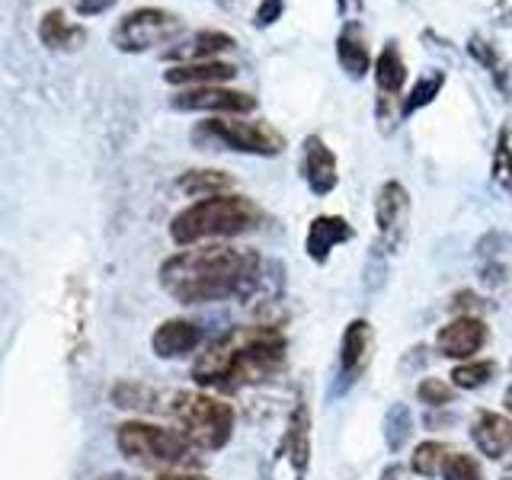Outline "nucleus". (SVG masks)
Returning a JSON list of instances; mask_svg holds the SVG:
<instances>
[{
    "instance_id": "1",
    "label": "nucleus",
    "mask_w": 512,
    "mask_h": 480,
    "mask_svg": "<svg viewBox=\"0 0 512 480\" xmlns=\"http://www.w3.org/2000/svg\"><path fill=\"white\" fill-rule=\"evenodd\" d=\"M160 288L192 308V304H215L231 298H253L263 292L266 260L253 247H240L231 240L183 247L167 256L157 269Z\"/></svg>"
},
{
    "instance_id": "2",
    "label": "nucleus",
    "mask_w": 512,
    "mask_h": 480,
    "mask_svg": "<svg viewBox=\"0 0 512 480\" xmlns=\"http://www.w3.org/2000/svg\"><path fill=\"white\" fill-rule=\"evenodd\" d=\"M288 362V336L279 324L231 327L192 362V381L212 394H237L276 378Z\"/></svg>"
},
{
    "instance_id": "3",
    "label": "nucleus",
    "mask_w": 512,
    "mask_h": 480,
    "mask_svg": "<svg viewBox=\"0 0 512 480\" xmlns=\"http://www.w3.org/2000/svg\"><path fill=\"white\" fill-rule=\"evenodd\" d=\"M263 208L250 196L240 192H221V196L196 199L176 212L170 221V240L176 247H196L215 244V240H234L240 234H250L263 224Z\"/></svg>"
},
{
    "instance_id": "4",
    "label": "nucleus",
    "mask_w": 512,
    "mask_h": 480,
    "mask_svg": "<svg viewBox=\"0 0 512 480\" xmlns=\"http://www.w3.org/2000/svg\"><path fill=\"white\" fill-rule=\"evenodd\" d=\"M164 410L170 413L173 426L189 439V445L199 455L221 452L234 436L237 413L224 397L192 388V391H173L164 397Z\"/></svg>"
},
{
    "instance_id": "5",
    "label": "nucleus",
    "mask_w": 512,
    "mask_h": 480,
    "mask_svg": "<svg viewBox=\"0 0 512 480\" xmlns=\"http://www.w3.org/2000/svg\"><path fill=\"white\" fill-rule=\"evenodd\" d=\"M116 445L132 464H138V468H151L157 474L192 471L199 464V452L189 445V439L176 426L128 420L116 429Z\"/></svg>"
},
{
    "instance_id": "6",
    "label": "nucleus",
    "mask_w": 512,
    "mask_h": 480,
    "mask_svg": "<svg viewBox=\"0 0 512 480\" xmlns=\"http://www.w3.org/2000/svg\"><path fill=\"white\" fill-rule=\"evenodd\" d=\"M192 141L199 144H218L224 151L253 154V157H279L288 141L276 125L266 119H247V116H208L192 128Z\"/></svg>"
},
{
    "instance_id": "7",
    "label": "nucleus",
    "mask_w": 512,
    "mask_h": 480,
    "mask_svg": "<svg viewBox=\"0 0 512 480\" xmlns=\"http://www.w3.org/2000/svg\"><path fill=\"white\" fill-rule=\"evenodd\" d=\"M183 16L164 7H135L112 29V45L125 55L151 52L157 45H170L183 36Z\"/></svg>"
},
{
    "instance_id": "8",
    "label": "nucleus",
    "mask_w": 512,
    "mask_h": 480,
    "mask_svg": "<svg viewBox=\"0 0 512 480\" xmlns=\"http://www.w3.org/2000/svg\"><path fill=\"white\" fill-rule=\"evenodd\" d=\"M372 74H375V119L381 135H391L397 122L404 119L400 116V106H404L407 96V61L394 39L381 45Z\"/></svg>"
},
{
    "instance_id": "9",
    "label": "nucleus",
    "mask_w": 512,
    "mask_h": 480,
    "mask_svg": "<svg viewBox=\"0 0 512 480\" xmlns=\"http://www.w3.org/2000/svg\"><path fill=\"white\" fill-rule=\"evenodd\" d=\"M410 192L400 180H384L375 192V224H378V250L384 256H394L404 250L410 234Z\"/></svg>"
},
{
    "instance_id": "10",
    "label": "nucleus",
    "mask_w": 512,
    "mask_h": 480,
    "mask_svg": "<svg viewBox=\"0 0 512 480\" xmlns=\"http://www.w3.org/2000/svg\"><path fill=\"white\" fill-rule=\"evenodd\" d=\"M170 106L180 112H208V116H250L260 103L247 90H231L224 84H215V87L176 90L170 96Z\"/></svg>"
},
{
    "instance_id": "11",
    "label": "nucleus",
    "mask_w": 512,
    "mask_h": 480,
    "mask_svg": "<svg viewBox=\"0 0 512 480\" xmlns=\"http://www.w3.org/2000/svg\"><path fill=\"white\" fill-rule=\"evenodd\" d=\"M375 359V330L365 317L349 320L340 340V372H336V391H349L356 384L368 365Z\"/></svg>"
},
{
    "instance_id": "12",
    "label": "nucleus",
    "mask_w": 512,
    "mask_h": 480,
    "mask_svg": "<svg viewBox=\"0 0 512 480\" xmlns=\"http://www.w3.org/2000/svg\"><path fill=\"white\" fill-rule=\"evenodd\" d=\"M487 343H490L487 320L474 314H458L436 333V352L442 359H455V362L477 359V352H484Z\"/></svg>"
},
{
    "instance_id": "13",
    "label": "nucleus",
    "mask_w": 512,
    "mask_h": 480,
    "mask_svg": "<svg viewBox=\"0 0 512 480\" xmlns=\"http://www.w3.org/2000/svg\"><path fill=\"white\" fill-rule=\"evenodd\" d=\"M301 176L314 196H330V192L340 186V160H336L333 148L320 138V135H308L301 141Z\"/></svg>"
},
{
    "instance_id": "14",
    "label": "nucleus",
    "mask_w": 512,
    "mask_h": 480,
    "mask_svg": "<svg viewBox=\"0 0 512 480\" xmlns=\"http://www.w3.org/2000/svg\"><path fill=\"white\" fill-rule=\"evenodd\" d=\"M205 336L202 327L196 320L189 317H170L164 324H157V330L151 333V349L157 359H186L192 356L196 349H202Z\"/></svg>"
},
{
    "instance_id": "15",
    "label": "nucleus",
    "mask_w": 512,
    "mask_h": 480,
    "mask_svg": "<svg viewBox=\"0 0 512 480\" xmlns=\"http://www.w3.org/2000/svg\"><path fill=\"white\" fill-rule=\"evenodd\" d=\"M352 237H356V228L343 215H317L308 224V234H304V253H308L311 263L324 266L330 260V253L349 244Z\"/></svg>"
},
{
    "instance_id": "16",
    "label": "nucleus",
    "mask_w": 512,
    "mask_h": 480,
    "mask_svg": "<svg viewBox=\"0 0 512 480\" xmlns=\"http://www.w3.org/2000/svg\"><path fill=\"white\" fill-rule=\"evenodd\" d=\"M471 439L474 448L490 461H500L512 452V416L493 413V410H477L471 423Z\"/></svg>"
},
{
    "instance_id": "17",
    "label": "nucleus",
    "mask_w": 512,
    "mask_h": 480,
    "mask_svg": "<svg viewBox=\"0 0 512 480\" xmlns=\"http://www.w3.org/2000/svg\"><path fill=\"white\" fill-rule=\"evenodd\" d=\"M336 61L352 80H365V74L375 71L372 48H368V36L359 20H346L340 36H336Z\"/></svg>"
},
{
    "instance_id": "18",
    "label": "nucleus",
    "mask_w": 512,
    "mask_h": 480,
    "mask_svg": "<svg viewBox=\"0 0 512 480\" xmlns=\"http://www.w3.org/2000/svg\"><path fill=\"white\" fill-rule=\"evenodd\" d=\"M231 48H237V39L231 36V32H221V29H199L192 32L189 39L170 45L164 58L170 64H186V61H215L221 58L224 52H231Z\"/></svg>"
},
{
    "instance_id": "19",
    "label": "nucleus",
    "mask_w": 512,
    "mask_h": 480,
    "mask_svg": "<svg viewBox=\"0 0 512 480\" xmlns=\"http://www.w3.org/2000/svg\"><path fill=\"white\" fill-rule=\"evenodd\" d=\"M237 77V64L231 61H186V64H170L164 71V80L170 87H215V84H228Z\"/></svg>"
},
{
    "instance_id": "20",
    "label": "nucleus",
    "mask_w": 512,
    "mask_h": 480,
    "mask_svg": "<svg viewBox=\"0 0 512 480\" xmlns=\"http://www.w3.org/2000/svg\"><path fill=\"white\" fill-rule=\"evenodd\" d=\"M282 455L288 458V468H292L295 480L308 477V468H311V413L304 404H298L292 410V416H288Z\"/></svg>"
},
{
    "instance_id": "21",
    "label": "nucleus",
    "mask_w": 512,
    "mask_h": 480,
    "mask_svg": "<svg viewBox=\"0 0 512 480\" xmlns=\"http://www.w3.org/2000/svg\"><path fill=\"white\" fill-rule=\"evenodd\" d=\"M39 42L48 52H74V48L87 42V32L84 26H74L61 7H52V10H45L39 20Z\"/></svg>"
},
{
    "instance_id": "22",
    "label": "nucleus",
    "mask_w": 512,
    "mask_h": 480,
    "mask_svg": "<svg viewBox=\"0 0 512 480\" xmlns=\"http://www.w3.org/2000/svg\"><path fill=\"white\" fill-rule=\"evenodd\" d=\"M234 176L224 170L212 167H196L176 176V189L189 199H208V196H221V192H234Z\"/></svg>"
},
{
    "instance_id": "23",
    "label": "nucleus",
    "mask_w": 512,
    "mask_h": 480,
    "mask_svg": "<svg viewBox=\"0 0 512 480\" xmlns=\"http://www.w3.org/2000/svg\"><path fill=\"white\" fill-rule=\"evenodd\" d=\"M160 391L148 388V384L141 381H119L116 388H112V404L119 410H160Z\"/></svg>"
},
{
    "instance_id": "24",
    "label": "nucleus",
    "mask_w": 512,
    "mask_h": 480,
    "mask_svg": "<svg viewBox=\"0 0 512 480\" xmlns=\"http://www.w3.org/2000/svg\"><path fill=\"white\" fill-rule=\"evenodd\" d=\"M468 52L484 64V68L490 71V77H493V84L500 87V93L503 96H509V61L500 55V48L496 45H490L484 36H471V42H468Z\"/></svg>"
},
{
    "instance_id": "25",
    "label": "nucleus",
    "mask_w": 512,
    "mask_h": 480,
    "mask_svg": "<svg viewBox=\"0 0 512 480\" xmlns=\"http://www.w3.org/2000/svg\"><path fill=\"white\" fill-rule=\"evenodd\" d=\"M442 87H445V71H426V74H420L416 77V84L407 90V96H404V106H400V116H413V112H420V109H426L436 96L442 93Z\"/></svg>"
},
{
    "instance_id": "26",
    "label": "nucleus",
    "mask_w": 512,
    "mask_h": 480,
    "mask_svg": "<svg viewBox=\"0 0 512 480\" xmlns=\"http://www.w3.org/2000/svg\"><path fill=\"white\" fill-rule=\"evenodd\" d=\"M493 375H496L493 359H468V362H458L452 368L448 381H452L458 391H480L493 381Z\"/></svg>"
},
{
    "instance_id": "27",
    "label": "nucleus",
    "mask_w": 512,
    "mask_h": 480,
    "mask_svg": "<svg viewBox=\"0 0 512 480\" xmlns=\"http://www.w3.org/2000/svg\"><path fill=\"white\" fill-rule=\"evenodd\" d=\"M490 180L503 192H512V128L500 125L493 141V160H490Z\"/></svg>"
},
{
    "instance_id": "28",
    "label": "nucleus",
    "mask_w": 512,
    "mask_h": 480,
    "mask_svg": "<svg viewBox=\"0 0 512 480\" xmlns=\"http://www.w3.org/2000/svg\"><path fill=\"white\" fill-rule=\"evenodd\" d=\"M448 455H452V448H448L445 442H436V439H426L413 448L410 455V471L420 474V477H439Z\"/></svg>"
},
{
    "instance_id": "29",
    "label": "nucleus",
    "mask_w": 512,
    "mask_h": 480,
    "mask_svg": "<svg viewBox=\"0 0 512 480\" xmlns=\"http://www.w3.org/2000/svg\"><path fill=\"white\" fill-rule=\"evenodd\" d=\"M413 436V413L407 404H391V410L384 413V445L391 448V455L404 452V445Z\"/></svg>"
},
{
    "instance_id": "30",
    "label": "nucleus",
    "mask_w": 512,
    "mask_h": 480,
    "mask_svg": "<svg viewBox=\"0 0 512 480\" xmlns=\"http://www.w3.org/2000/svg\"><path fill=\"white\" fill-rule=\"evenodd\" d=\"M455 394H458V388L448 378H423L420 384H416V397H420V404H426L432 410L455 404Z\"/></svg>"
},
{
    "instance_id": "31",
    "label": "nucleus",
    "mask_w": 512,
    "mask_h": 480,
    "mask_svg": "<svg viewBox=\"0 0 512 480\" xmlns=\"http://www.w3.org/2000/svg\"><path fill=\"white\" fill-rule=\"evenodd\" d=\"M442 480H487L484 468L474 455H464V452H452L445 461V468L439 474Z\"/></svg>"
},
{
    "instance_id": "32",
    "label": "nucleus",
    "mask_w": 512,
    "mask_h": 480,
    "mask_svg": "<svg viewBox=\"0 0 512 480\" xmlns=\"http://www.w3.org/2000/svg\"><path fill=\"white\" fill-rule=\"evenodd\" d=\"M285 13V0H260L253 10V26L256 29H269L272 23H279Z\"/></svg>"
},
{
    "instance_id": "33",
    "label": "nucleus",
    "mask_w": 512,
    "mask_h": 480,
    "mask_svg": "<svg viewBox=\"0 0 512 480\" xmlns=\"http://www.w3.org/2000/svg\"><path fill=\"white\" fill-rule=\"evenodd\" d=\"M119 0H71V7L77 16H103L116 7Z\"/></svg>"
},
{
    "instance_id": "34",
    "label": "nucleus",
    "mask_w": 512,
    "mask_h": 480,
    "mask_svg": "<svg viewBox=\"0 0 512 480\" xmlns=\"http://www.w3.org/2000/svg\"><path fill=\"white\" fill-rule=\"evenodd\" d=\"M154 480H208L196 471H164V474H157Z\"/></svg>"
},
{
    "instance_id": "35",
    "label": "nucleus",
    "mask_w": 512,
    "mask_h": 480,
    "mask_svg": "<svg viewBox=\"0 0 512 480\" xmlns=\"http://www.w3.org/2000/svg\"><path fill=\"white\" fill-rule=\"evenodd\" d=\"M362 7H365V0H336V10L343 16H356V13H362Z\"/></svg>"
},
{
    "instance_id": "36",
    "label": "nucleus",
    "mask_w": 512,
    "mask_h": 480,
    "mask_svg": "<svg viewBox=\"0 0 512 480\" xmlns=\"http://www.w3.org/2000/svg\"><path fill=\"white\" fill-rule=\"evenodd\" d=\"M381 480H404V468H400V464H388V468L381 471Z\"/></svg>"
},
{
    "instance_id": "37",
    "label": "nucleus",
    "mask_w": 512,
    "mask_h": 480,
    "mask_svg": "<svg viewBox=\"0 0 512 480\" xmlns=\"http://www.w3.org/2000/svg\"><path fill=\"white\" fill-rule=\"evenodd\" d=\"M503 407H506V413L512 416V384L506 388V394H503Z\"/></svg>"
},
{
    "instance_id": "38",
    "label": "nucleus",
    "mask_w": 512,
    "mask_h": 480,
    "mask_svg": "<svg viewBox=\"0 0 512 480\" xmlns=\"http://www.w3.org/2000/svg\"><path fill=\"white\" fill-rule=\"evenodd\" d=\"M500 480H512V464H506L503 474H500Z\"/></svg>"
},
{
    "instance_id": "39",
    "label": "nucleus",
    "mask_w": 512,
    "mask_h": 480,
    "mask_svg": "<svg viewBox=\"0 0 512 480\" xmlns=\"http://www.w3.org/2000/svg\"><path fill=\"white\" fill-rule=\"evenodd\" d=\"M100 480H128V477H122V474H109V477H100Z\"/></svg>"
}]
</instances>
